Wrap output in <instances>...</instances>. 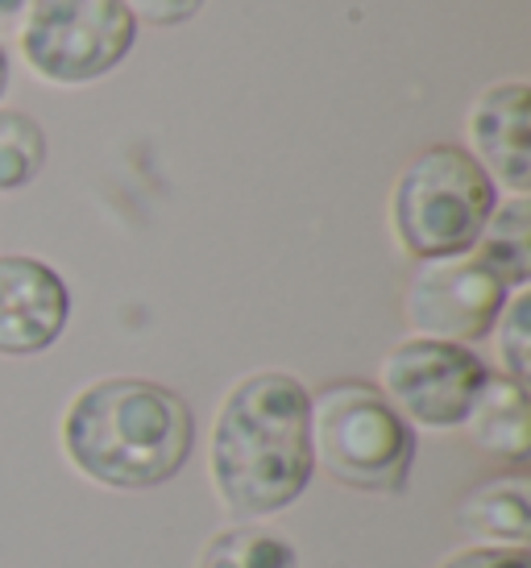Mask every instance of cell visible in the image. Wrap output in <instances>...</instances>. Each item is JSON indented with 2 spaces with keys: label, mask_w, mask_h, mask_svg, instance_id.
<instances>
[{
  "label": "cell",
  "mask_w": 531,
  "mask_h": 568,
  "mask_svg": "<svg viewBox=\"0 0 531 568\" xmlns=\"http://www.w3.org/2000/svg\"><path fill=\"white\" fill-rule=\"evenodd\" d=\"M461 427L469 432L473 448H482L485 457H499L507 465H523L531 457L528 386L507 378V374H490Z\"/></svg>",
  "instance_id": "10"
},
{
  "label": "cell",
  "mask_w": 531,
  "mask_h": 568,
  "mask_svg": "<svg viewBox=\"0 0 531 568\" xmlns=\"http://www.w3.org/2000/svg\"><path fill=\"white\" fill-rule=\"evenodd\" d=\"M30 9H33V0H0V42H4V33L21 30V21H26Z\"/></svg>",
  "instance_id": "18"
},
{
  "label": "cell",
  "mask_w": 531,
  "mask_h": 568,
  "mask_svg": "<svg viewBox=\"0 0 531 568\" xmlns=\"http://www.w3.org/2000/svg\"><path fill=\"white\" fill-rule=\"evenodd\" d=\"M382 395L411 427L453 432L469 419L473 398L482 395L490 369L469 345L407 336L382 357Z\"/></svg>",
  "instance_id": "6"
},
{
  "label": "cell",
  "mask_w": 531,
  "mask_h": 568,
  "mask_svg": "<svg viewBox=\"0 0 531 568\" xmlns=\"http://www.w3.org/2000/svg\"><path fill=\"white\" fill-rule=\"evenodd\" d=\"M9 80H13V67H9V50H4V42H0V100H4V92H9Z\"/></svg>",
  "instance_id": "19"
},
{
  "label": "cell",
  "mask_w": 531,
  "mask_h": 568,
  "mask_svg": "<svg viewBox=\"0 0 531 568\" xmlns=\"http://www.w3.org/2000/svg\"><path fill=\"white\" fill-rule=\"evenodd\" d=\"M437 568H531L528 548H490V544H478V548H461V552L444 556Z\"/></svg>",
  "instance_id": "17"
},
{
  "label": "cell",
  "mask_w": 531,
  "mask_h": 568,
  "mask_svg": "<svg viewBox=\"0 0 531 568\" xmlns=\"http://www.w3.org/2000/svg\"><path fill=\"white\" fill-rule=\"evenodd\" d=\"M511 291L490 266L473 253L444 257V262H420L407 283L403 316L415 336L473 345L485 341L499 324Z\"/></svg>",
  "instance_id": "7"
},
{
  "label": "cell",
  "mask_w": 531,
  "mask_h": 568,
  "mask_svg": "<svg viewBox=\"0 0 531 568\" xmlns=\"http://www.w3.org/2000/svg\"><path fill=\"white\" fill-rule=\"evenodd\" d=\"M129 9L133 21H146V26H183L200 13L208 0H121Z\"/></svg>",
  "instance_id": "16"
},
{
  "label": "cell",
  "mask_w": 531,
  "mask_h": 568,
  "mask_svg": "<svg viewBox=\"0 0 531 568\" xmlns=\"http://www.w3.org/2000/svg\"><path fill=\"white\" fill-rule=\"evenodd\" d=\"M469 154L494 187L528 195L531 187V88L507 80L485 88L469 109Z\"/></svg>",
  "instance_id": "9"
},
{
  "label": "cell",
  "mask_w": 531,
  "mask_h": 568,
  "mask_svg": "<svg viewBox=\"0 0 531 568\" xmlns=\"http://www.w3.org/2000/svg\"><path fill=\"white\" fill-rule=\"evenodd\" d=\"M196 448V415L146 378H100L63 415V453L104 489H154L183 474Z\"/></svg>",
  "instance_id": "2"
},
{
  "label": "cell",
  "mask_w": 531,
  "mask_h": 568,
  "mask_svg": "<svg viewBox=\"0 0 531 568\" xmlns=\"http://www.w3.org/2000/svg\"><path fill=\"white\" fill-rule=\"evenodd\" d=\"M312 460L349 489L403 494L415 427L370 382H329L312 395Z\"/></svg>",
  "instance_id": "4"
},
{
  "label": "cell",
  "mask_w": 531,
  "mask_h": 568,
  "mask_svg": "<svg viewBox=\"0 0 531 568\" xmlns=\"http://www.w3.org/2000/svg\"><path fill=\"white\" fill-rule=\"evenodd\" d=\"M71 286L63 274L26 253H0V357L47 353L67 332Z\"/></svg>",
  "instance_id": "8"
},
{
  "label": "cell",
  "mask_w": 531,
  "mask_h": 568,
  "mask_svg": "<svg viewBox=\"0 0 531 568\" xmlns=\"http://www.w3.org/2000/svg\"><path fill=\"white\" fill-rule=\"evenodd\" d=\"M494 207L499 187L465 145H428L394 179L391 229L415 262H444L478 245Z\"/></svg>",
  "instance_id": "3"
},
{
  "label": "cell",
  "mask_w": 531,
  "mask_h": 568,
  "mask_svg": "<svg viewBox=\"0 0 531 568\" xmlns=\"http://www.w3.org/2000/svg\"><path fill=\"white\" fill-rule=\"evenodd\" d=\"M457 523L490 548H528L531 539V486L523 474L485 481L457 503Z\"/></svg>",
  "instance_id": "11"
},
{
  "label": "cell",
  "mask_w": 531,
  "mask_h": 568,
  "mask_svg": "<svg viewBox=\"0 0 531 568\" xmlns=\"http://www.w3.org/2000/svg\"><path fill=\"white\" fill-rule=\"evenodd\" d=\"M208 474L220 506L241 523L295 506L315 474L312 390L282 369L237 382L212 419Z\"/></svg>",
  "instance_id": "1"
},
{
  "label": "cell",
  "mask_w": 531,
  "mask_h": 568,
  "mask_svg": "<svg viewBox=\"0 0 531 568\" xmlns=\"http://www.w3.org/2000/svg\"><path fill=\"white\" fill-rule=\"evenodd\" d=\"M196 568H299V552L266 523H233L208 539Z\"/></svg>",
  "instance_id": "13"
},
{
  "label": "cell",
  "mask_w": 531,
  "mask_h": 568,
  "mask_svg": "<svg viewBox=\"0 0 531 568\" xmlns=\"http://www.w3.org/2000/svg\"><path fill=\"white\" fill-rule=\"evenodd\" d=\"M473 257L499 274L507 291H528L531 283V204L528 195H511L485 221L482 237L473 245Z\"/></svg>",
  "instance_id": "12"
},
{
  "label": "cell",
  "mask_w": 531,
  "mask_h": 568,
  "mask_svg": "<svg viewBox=\"0 0 531 568\" xmlns=\"http://www.w3.org/2000/svg\"><path fill=\"white\" fill-rule=\"evenodd\" d=\"M47 166V133L21 109H0V195L30 187Z\"/></svg>",
  "instance_id": "14"
},
{
  "label": "cell",
  "mask_w": 531,
  "mask_h": 568,
  "mask_svg": "<svg viewBox=\"0 0 531 568\" xmlns=\"http://www.w3.org/2000/svg\"><path fill=\"white\" fill-rule=\"evenodd\" d=\"M138 42V21L121 0H33L17 47L38 80L83 88L126 63Z\"/></svg>",
  "instance_id": "5"
},
{
  "label": "cell",
  "mask_w": 531,
  "mask_h": 568,
  "mask_svg": "<svg viewBox=\"0 0 531 568\" xmlns=\"http://www.w3.org/2000/svg\"><path fill=\"white\" fill-rule=\"evenodd\" d=\"M528 316H531V295L519 291L515 300H507L499 324H494V345H499V362L502 374L528 386L531 378V332H528Z\"/></svg>",
  "instance_id": "15"
}]
</instances>
